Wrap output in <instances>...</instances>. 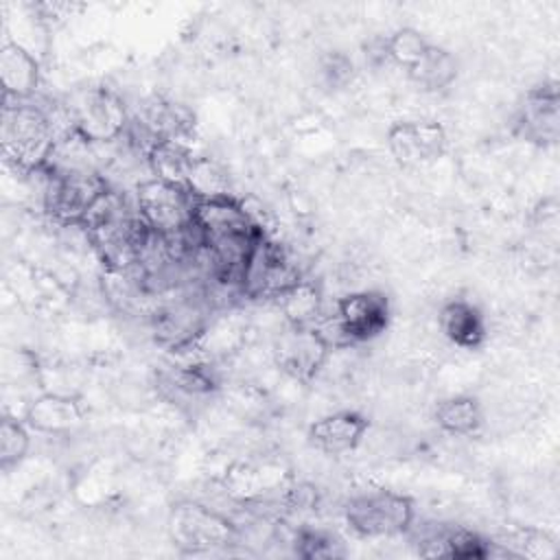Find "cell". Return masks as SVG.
I'll use <instances>...</instances> for the list:
<instances>
[{
	"label": "cell",
	"mask_w": 560,
	"mask_h": 560,
	"mask_svg": "<svg viewBox=\"0 0 560 560\" xmlns=\"http://www.w3.org/2000/svg\"><path fill=\"white\" fill-rule=\"evenodd\" d=\"M2 158L20 175L42 173L57 147V131L46 105L31 101H2Z\"/></svg>",
	"instance_id": "6da1fadb"
},
{
	"label": "cell",
	"mask_w": 560,
	"mask_h": 560,
	"mask_svg": "<svg viewBox=\"0 0 560 560\" xmlns=\"http://www.w3.org/2000/svg\"><path fill=\"white\" fill-rule=\"evenodd\" d=\"M389 317L392 306L383 291L359 289L341 295L332 304V311H324L313 326L326 337L332 350H337L374 341L387 330Z\"/></svg>",
	"instance_id": "7a4b0ae2"
},
{
	"label": "cell",
	"mask_w": 560,
	"mask_h": 560,
	"mask_svg": "<svg viewBox=\"0 0 560 560\" xmlns=\"http://www.w3.org/2000/svg\"><path fill=\"white\" fill-rule=\"evenodd\" d=\"M166 532L182 556L217 553L241 542L236 521L199 499L177 501L168 512Z\"/></svg>",
	"instance_id": "3957f363"
},
{
	"label": "cell",
	"mask_w": 560,
	"mask_h": 560,
	"mask_svg": "<svg viewBox=\"0 0 560 560\" xmlns=\"http://www.w3.org/2000/svg\"><path fill=\"white\" fill-rule=\"evenodd\" d=\"M109 188L101 171L44 168L42 210L57 228H83L88 214Z\"/></svg>",
	"instance_id": "277c9868"
},
{
	"label": "cell",
	"mask_w": 560,
	"mask_h": 560,
	"mask_svg": "<svg viewBox=\"0 0 560 560\" xmlns=\"http://www.w3.org/2000/svg\"><path fill=\"white\" fill-rule=\"evenodd\" d=\"M348 529L359 538H396L405 536L416 523V503L409 494L376 488L352 494L343 508Z\"/></svg>",
	"instance_id": "5b68a950"
},
{
	"label": "cell",
	"mask_w": 560,
	"mask_h": 560,
	"mask_svg": "<svg viewBox=\"0 0 560 560\" xmlns=\"http://www.w3.org/2000/svg\"><path fill=\"white\" fill-rule=\"evenodd\" d=\"M302 280L289 252L262 232L252 245L238 278V295L254 302H276Z\"/></svg>",
	"instance_id": "8992f818"
},
{
	"label": "cell",
	"mask_w": 560,
	"mask_h": 560,
	"mask_svg": "<svg viewBox=\"0 0 560 560\" xmlns=\"http://www.w3.org/2000/svg\"><path fill=\"white\" fill-rule=\"evenodd\" d=\"M210 300L184 293L166 298L149 311V328L158 346L186 354L199 346L208 330Z\"/></svg>",
	"instance_id": "52a82bcc"
},
{
	"label": "cell",
	"mask_w": 560,
	"mask_h": 560,
	"mask_svg": "<svg viewBox=\"0 0 560 560\" xmlns=\"http://www.w3.org/2000/svg\"><path fill=\"white\" fill-rule=\"evenodd\" d=\"M74 133L94 147L118 142L129 127V109L112 88H88L68 103Z\"/></svg>",
	"instance_id": "ba28073f"
},
{
	"label": "cell",
	"mask_w": 560,
	"mask_h": 560,
	"mask_svg": "<svg viewBox=\"0 0 560 560\" xmlns=\"http://www.w3.org/2000/svg\"><path fill=\"white\" fill-rule=\"evenodd\" d=\"M131 195L142 221L158 236H171L192 225L197 197L186 186L149 175L133 186Z\"/></svg>",
	"instance_id": "9c48e42d"
},
{
	"label": "cell",
	"mask_w": 560,
	"mask_h": 560,
	"mask_svg": "<svg viewBox=\"0 0 560 560\" xmlns=\"http://www.w3.org/2000/svg\"><path fill=\"white\" fill-rule=\"evenodd\" d=\"M332 352V346L315 326H293L284 324V328L276 335L271 357L276 368L295 383H313L317 374L324 370Z\"/></svg>",
	"instance_id": "30bf717a"
},
{
	"label": "cell",
	"mask_w": 560,
	"mask_h": 560,
	"mask_svg": "<svg viewBox=\"0 0 560 560\" xmlns=\"http://www.w3.org/2000/svg\"><path fill=\"white\" fill-rule=\"evenodd\" d=\"M512 131L523 142L547 149L560 138V92L556 81H542L518 98L512 114Z\"/></svg>",
	"instance_id": "8fae6325"
},
{
	"label": "cell",
	"mask_w": 560,
	"mask_h": 560,
	"mask_svg": "<svg viewBox=\"0 0 560 560\" xmlns=\"http://www.w3.org/2000/svg\"><path fill=\"white\" fill-rule=\"evenodd\" d=\"M389 155L402 168H420L438 162L448 147V133L442 122L431 118L398 120L387 129Z\"/></svg>",
	"instance_id": "7c38bea8"
},
{
	"label": "cell",
	"mask_w": 560,
	"mask_h": 560,
	"mask_svg": "<svg viewBox=\"0 0 560 560\" xmlns=\"http://www.w3.org/2000/svg\"><path fill=\"white\" fill-rule=\"evenodd\" d=\"M416 553L422 558H490L494 556V545L490 538L475 529L455 523H413L407 532Z\"/></svg>",
	"instance_id": "4fadbf2b"
},
{
	"label": "cell",
	"mask_w": 560,
	"mask_h": 560,
	"mask_svg": "<svg viewBox=\"0 0 560 560\" xmlns=\"http://www.w3.org/2000/svg\"><path fill=\"white\" fill-rule=\"evenodd\" d=\"M24 424L48 438H68L85 420V405L79 394H59L42 389L28 400L22 413Z\"/></svg>",
	"instance_id": "5bb4252c"
},
{
	"label": "cell",
	"mask_w": 560,
	"mask_h": 560,
	"mask_svg": "<svg viewBox=\"0 0 560 560\" xmlns=\"http://www.w3.org/2000/svg\"><path fill=\"white\" fill-rule=\"evenodd\" d=\"M370 431V420L357 409H337L313 420L306 429L308 444L326 455L357 451Z\"/></svg>",
	"instance_id": "9a60e30c"
},
{
	"label": "cell",
	"mask_w": 560,
	"mask_h": 560,
	"mask_svg": "<svg viewBox=\"0 0 560 560\" xmlns=\"http://www.w3.org/2000/svg\"><path fill=\"white\" fill-rule=\"evenodd\" d=\"M0 81L2 101L35 98L42 81V70L33 50L20 42L4 39L0 48Z\"/></svg>",
	"instance_id": "2e32d148"
},
{
	"label": "cell",
	"mask_w": 560,
	"mask_h": 560,
	"mask_svg": "<svg viewBox=\"0 0 560 560\" xmlns=\"http://www.w3.org/2000/svg\"><path fill=\"white\" fill-rule=\"evenodd\" d=\"M442 337L462 350H477L488 339V324L481 308L466 298H451L438 311Z\"/></svg>",
	"instance_id": "e0dca14e"
},
{
	"label": "cell",
	"mask_w": 560,
	"mask_h": 560,
	"mask_svg": "<svg viewBox=\"0 0 560 560\" xmlns=\"http://www.w3.org/2000/svg\"><path fill=\"white\" fill-rule=\"evenodd\" d=\"M197 158L199 155L184 140H158L147 151L149 175L188 188Z\"/></svg>",
	"instance_id": "ac0fdd59"
},
{
	"label": "cell",
	"mask_w": 560,
	"mask_h": 560,
	"mask_svg": "<svg viewBox=\"0 0 560 560\" xmlns=\"http://www.w3.org/2000/svg\"><path fill=\"white\" fill-rule=\"evenodd\" d=\"M433 422L446 435L470 438L483 427V407L470 394L446 396L433 407Z\"/></svg>",
	"instance_id": "d6986e66"
},
{
	"label": "cell",
	"mask_w": 560,
	"mask_h": 560,
	"mask_svg": "<svg viewBox=\"0 0 560 560\" xmlns=\"http://www.w3.org/2000/svg\"><path fill=\"white\" fill-rule=\"evenodd\" d=\"M459 66L451 50L431 44L424 55L407 70L409 81H413L424 92H442L457 79Z\"/></svg>",
	"instance_id": "ffe728a7"
},
{
	"label": "cell",
	"mask_w": 560,
	"mask_h": 560,
	"mask_svg": "<svg viewBox=\"0 0 560 560\" xmlns=\"http://www.w3.org/2000/svg\"><path fill=\"white\" fill-rule=\"evenodd\" d=\"M494 542V553L512 556V558H532V560H549L558 556V540L551 532L542 527H516Z\"/></svg>",
	"instance_id": "44dd1931"
},
{
	"label": "cell",
	"mask_w": 560,
	"mask_h": 560,
	"mask_svg": "<svg viewBox=\"0 0 560 560\" xmlns=\"http://www.w3.org/2000/svg\"><path fill=\"white\" fill-rule=\"evenodd\" d=\"M276 304L284 315V324L293 326H313L326 311L319 287L306 278H302L284 295H280Z\"/></svg>",
	"instance_id": "7402d4cb"
},
{
	"label": "cell",
	"mask_w": 560,
	"mask_h": 560,
	"mask_svg": "<svg viewBox=\"0 0 560 560\" xmlns=\"http://www.w3.org/2000/svg\"><path fill=\"white\" fill-rule=\"evenodd\" d=\"M291 547L293 553L304 560H335L348 556V547L337 532L313 525H300L293 532Z\"/></svg>",
	"instance_id": "603a6c76"
},
{
	"label": "cell",
	"mask_w": 560,
	"mask_h": 560,
	"mask_svg": "<svg viewBox=\"0 0 560 560\" xmlns=\"http://www.w3.org/2000/svg\"><path fill=\"white\" fill-rule=\"evenodd\" d=\"M31 451V429L24 420L4 416L0 422V470L18 468Z\"/></svg>",
	"instance_id": "cb8c5ba5"
},
{
	"label": "cell",
	"mask_w": 560,
	"mask_h": 560,
	"mask_svg": "<svg viewBox=\"0 0 560 560\" xmlns=\"http://www.w3.org/2000/svg\"><path fill=\"white\" fill-rule=\"evenodd\" d=\"M431 42L413 26H400L389 37H385V57L389 63L402 68L405 72L424 55Z\"/></svg>",
	"instance_id": "d4e9b609"
},
{
	"label": "cell",
	"mask_w": 560,
	"mask_h": 560,
	"mask_svg": "<svg viewBox=\"0 0 560 560\" xmlns=\"http://www.w3.org/2000/svg\"><path fill=\"white\" fill-rule=\"evenodd\" d=\"M319 77L332 90L346 88L354 77V63L346 52H339V50L328 52L319 61Z\"/></svg>",
	"instance_id": "484cf974"
}]
</instances>
